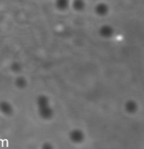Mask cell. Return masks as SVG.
<instances>
[{
	"label": "cell",
	"mask_w": 144,
	"mask_h": 149,
	"mask_svg": "<svg viewBox=\"0 0 144 149\" xmlns=\"http://www.w3.org/2000/svg\"><path fill=\"white\" fill-rule=\"evenodd\" d=\"M111 29L110 28H108V27L106 26V27H103L102 28V30H101V33H103V35H106V36H108L109 35H111Z\"/></svg>",
	"instance_id": "cell-1"
},
{
	"label": "cell",
	"mask_w": 144,
	"mask_h": 149,
	"mask_svg": "<svg viewBox=\"0 0 144 149\" xmlns=\"http://www.w3.org/2000/svg\"><path fill=\"white\" fill-rule=\"evenodd\" d=\"M97 10L99 11V13H106V10H107V8H106V6L101 4V5H99V6H98Z\"/></svg>",
	"instance_id": "cell-2"
}]
</instances>
